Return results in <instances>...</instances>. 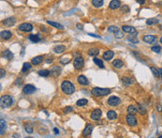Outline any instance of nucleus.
I'll use <instances>...</instances> for the list:
<instances>
[{"label": "nucleus", "mask_w": 162, "mask_h": 138, "mask_svg": "<svg viewBox=\"0 0 162 138\" xmlns=\"http://www.w3.org/2000/svg\"><path fill=\"white\" fill-rule=\"evenodd\" d=\"M61 89H62V91L65 93V94H67V95H71V94H73L74 91H75V86L74 85L69 81H67V80H65V81L62 82V84H61Z\"/></svg>", "instance_id": "obj_1"}, {"label": "nucleus", "mask_w": 162, "mask_h": 138, "mask_svg": "<svg viewBox=\"0 0 162 138\" xmlns=\"http://www.w3.org/2000/svg\"><path fill=\"white\" fill-rule=\"evenodd\" d=\"M110 92H111V89L109 88H100V87H94L92 89L91 93L96 97H100V96H106L108 95Z\"/></svg>", "instance_id": "obj_2"}, {"label": "nucleus", "mask_w": 162, "mask_h": 138, "mask_svg": "<svg viewBox=\"0 0 162 138\" xmlns=\"http://www.w3.org/2000/svg\"><path fill=\"white\" fill-rule=\"evenodd\" d=\"M13 104V100L11 96L5 95L1 97V106L3 108H9Z\"/></svg>", "instance_id": "obj_3"}, {"label": "nucleus", "mask_w": 162, "mask_h": 138, "mask_svg": "<svg viewBox=\"0 0 162 138\" xmlns=\"http://www.w3.org/2000/svg\"><path fill=\"white\" fill-rule=\"evenodd\" d=\"M73 66L76 70H81V69H83L84 66H85V59L81 56L75 57V59L73 61Z\"/></svg>", "instance_id": "obj_4"}, {"label": "nucleus", "mask_w": 162, "mask_h": 138, "mask_svg": "<svg viewBox=\"0 0 162 138\" xmlns=\"http://www.w3.org/2000/svg\"><path fill=\"white\" fill-rule=\"evenodd\" d=\"M120 103H121V100L116 97V96H113V97H110L109 100H108V104H109L110 106H117V105H119Z\"/></svg>", "instance_id": "obj_5"}, {"label": "nucleus", "mask_w": 162, "mask_h": 138, "mask_svg": "<svg viewBox=\"0 0 162 138\" xmlns=\"http://www.w3.org/2000/svg\"><path fill=\"white\" fill-rule=\"evenodd\" d=\"M126 120L129 126H136L137 125V118L133 114H128L126 117Z\"/></svg>", "instance_id": "obj_6"}, {"label": "nucleus", "mask_w": 162, "mask_h": 138, "mask_svg": "<svg viewBox=\"0 0 162 138\" xmlns=\"http://www.w3.org/2000/svg\"><path fill=\"white\" fill-rule=\"evenodd\" d=\"M18 29L23 32H30L33 29V25L31 24H28V23H24V24L19 25Z\"/></svg>", "instance_id": "obj_7"}, {"label": "nucleus", "mask_w": 162, "mask_h": 138, "mask_svg": "<svg viewBox=\"0 0 162 138\" xmlns=\"http://www.w3.org/2000/svg\"><path fill=\"white\" fill-rule=\"evenodd\" d=\"M101 116H102V112H101V110H100V109H95L91 113V116H90V117H91V119H93V120L98 121L99 118L101 117Z\"/></svg>", "instance_id": "obj_8"}, {"label": "nucleus", "mask_w": 162, "mask_h": 138, "mask_svg": "<svg viewBox=\"0 0 162 138\" xmlns=\"http://www.w3.org/2000/svg\"><path fill=\"white\" fill-rule=\"evenodd\" d=\"M35 91H36V87L32 85H25L24 88H23V92H24L25 94H26V95L33 94Z\"/></svg>", "instance_id": "obj_9"}, {"label": "nucleus", "mask_w": 162, "mask_h": 138, "mask_svg": "<svg viewBox=\"0 0 162 138\" xmlns=\"http://www.w3.org/2000/svg\"><path fill=\"white\" fill-rule=\"evenodd\" d=\"M2 23H3V25H5V26L10 27V26H12V25H15V23H16V19H15L14 17H10V18L5 19Z\"/></svg>", "instance_id": "obj_10"}, {"label": "nucleus", "mask_w": 162, "mask_h": 138, "mask_svg": "<svg viewBox=\"0 0 162 138\" xmlns=\"http://www.w3.org/2000/svg\"><path fill=\"white\" fill-rule=\"evenodd\" d=\"M122 30L126 33H129L131 35H136L137 32H136V29L134 28L133 26H130V25H123L122 26Z\"/></svg>", "instance_id": "obj_11"}, {"label": "nucleus", "mask_w": 162, "mask_h": 138, "mask_svg": "<svg viewBox=\"0 0 162 138\" xmlns=\"http://www.w3.org/2000/svg\"><path fill=\"white\" fill-rule=\"evenodd\" d=\"M156 40V37L154 35H145L143 36V41L146 43H149V44H152L154 43Z\"/></svg>", "instance_id": "obj_12"}, {"label": "nucleus", "mask_w": 162, "mask_h": 138, "mask_svg": "<svg viewBox=\"0 0 162 138\" xmlns=\"http://www.w3.org/2000/svg\"><path fill=\"white\" fill-rule=\"evenodd\" d=\"M92 131H93V125L92 124H87L85 126V130L83 131V135L84 136H89L92 133Z\"/></svg>", "instance_id": "obj_13"}, {"label": "nucleus", "mask_w": 162, "mask_h": 138, "mask_svg": "<svg viewBox=\"0 0 162 138\" xmlns=\"http://www.w3.org/2000/svg\"><path fill=\"white\" fill-rule=\"evenodd\" d=\"M109 7L111 10H116V9L121 7V2H120L119 0H112L109 5Z\"/></svg>", "instance_id": "obj_14"}, {"label": "nucleus", "mask_w": 162, "mask_h": 138, "mask_svg": "<svg viewBox=\"0 0 162 138\" xmlns=\"http://www.w3.org/2000/svg\"><path fill=\"white\" fill-rule=\"evenodd\" d=\"M113 56H114V53H113V51L112 50H108V51H106L105 53L103 54V59L109 61L113 58Z\"/></svg>", "instance_id": "obj_15"}, {"label": "nucleus", "mask_w": 162, "mask_h": 138, "mask_svg": "<svg viewBox=\"0 0 162 138\" xmlns=\"http://www.w3.org/2000/svg\"><path fill=\"white\" fill-rule=\"evenodd\" d=\"M0 36H1V39H9L12 37V33L11 31H9V30H4V31H1Z\"/></svg>", "instance_id": "obj_16"}, {"label": "nucleus", "mask_w": 162, "mask_h": 138, "mask_svg": "<svg viewBox=\"0 0 162 138\" xmlns=\"http://www.w3.org/2000/svg\"><path fill=\"white\" fill-rule=\"evenodd\" d=\"M78 82H79V84L82 85H89V82H88V79L84 76V75H80L79 77H78Z\"/></svg>", "instance_id": "obj_17"}, {"label": "nucleus", "mask_w": 162, "mask_h": 138, "mask_svg": "<svg viewBox=\"0 0 162 138\" xmlns=\"http://www.w3.org/2000/svg\"><path fill=\"white\" fill-rule=\"evenodd\" d=\"M61 73V68L59 66H53L51 70V74L53 76H58Z\"/></svg>", "instance_id": "obj_18"}, {"label": "nucleus", "mask_w": 162, "mask_h": 138, "mask_svg": "<svg viewBox=\"0 0 162 138\" xmlns=\"http://www.w3.org/2000/svg\"><path fill=\"white\" fill-rule=\"evenodd\" d=\"M107 117H108V118H109L110 120H114V119L117 118V114L115 111L110 110V111H108V113H107Z\"/></svg>", "instance_id": "obj_19"}, {"label": "nucleus", "mask_w": 162, "mask_h": 138, "mask_svg": "<svg viewBox=\"0 0 162 138\" xmlns=\"http://www.w3.org/2000/svg\"><path fill=\"white\" fill-rule=\"evenodd\" d=\"M66 50V47L64 45H56L53 47V52L55 54H62L65 52Z\"/></svg>", "instance_id": "obj_20"}, {"label": "nucleus", "mask_w": 162, "mask_h": 138, "mask_svg": "<svg viewBox=\"0 0 162 138\" xmlns=\"http://www.w3.org/2000/svg\"><path fill=\"white\" fill-rule=\"evenodd\" d=\"M43 61V57L42 56H38V57H35L34 58H32V64L33 65H39Z\"/></svg>", "instance_id": "obj_21"}, {"label": "nucleus", "mask_w": 162, "mask_h": 138, "mask_svg": "<svg viewBox=\"0 0 162 138\" xmlns=\"http://www.w3.org/2000/svg\"><path fill=\"white\" fill-rule=\"evenodd\" d=\"M2 56H3V57H5L6 59H8V60H11V59L13 58V54L11 53L10 50L4 51L3 54H2Z\"/></svg>", "instance_id": "obj_22"}, {"label": "nucleus", "mask_w": 162, "mask_h": 138, "mask_svg": "<svg viewBox=\"0 0 162 138\" xmlns=\"http://www.w3.org/2000/svg\"><path fill=\"white\" fill-rule=\"evenodd\" d=\"M47 23H48L50 25H52L53 27H56L57 29H60V30H63V29L65 28L64 25H62L61 24H59V23H55V22H53V21H47Z\"/></svg>", "instance_id": "obj_23"}, {"label": "nucleus", "mask_w": 162, "mask_h": 138, "mask_svg": "<svg viewBox=\"0 0 162 138\" xmlns=\"http://www.w3.org/2000/svg\"><path fill=\"white\" fill-rule=\"evenodd\" d=\"M113 66L115 69H121V68L124 66V63L122 60H120V59H115V60H113Z\"/></svg>", "instance_id": "obj_24"}, {"label": "nucleus", "mask_w": 162, "mask_h": 138, "mask_svg": "<svg viewBox=\"0 0 162 138\" xmlns=\"http://www.w3.org/2000/svg\"><path fill=\"white\" fill-rule=\"evenodd\" d=\"M38 74L41 77H47L51 74V71H48V70H40V71H38Z\"/></svg>", "instance_id": "obj_25"}, {"label": "nucleus", "mask_w": 162, "mask_h": 138, "mask_svg": "<svg viewBox=\"0 0 162 138\" xmlns=\"http://www.w3.org/2000/svg\"><path fill=\"white\" fill-rule=\"evenodd\" d=\"M88 54H89V56H91V57H97V56H98V55L99 54V50L97 49V48H91V49H89Z\"/></svg>", "instance_id": "obj_26"}, {"label": "nucleus", "mask_w": 162, "mask_h": 138, "mask_svg": "<svg viewBox=\"0 0 162 138\" xmlns=\"http://www.w3.org/2000/svg\"><path fill=\"white\" fill-rule=\"evenodd\" d=\"M122 82H123V84L125 85H133V80L130 79V78L128 77H123L122 78Z\"/></svg>", "instance_id": "obj_27"}, {"label": "nucleus", "mask_w": 162, "mask_h": 138, "mask_svg": "<svg viewBox=\"0 0 162 138\" xmlns=\"http://www.w3.org/2000/svg\"><path fill=\"white\" fill-rule=\"evenodd\" d=\"M93 61H94V63H95L96 65H98L99 68H101V69L104 68V64H103L101 59H99L98 57H94V58H93Z\"/></svg>", "instance_id": "obj_28"}, {"label": "nucleus", "mask_w": 162, "mask_h": 138, "mask_svg": "<svg viewBox=\"0 0 162 138\" xmlns=\"http://www.w3.org/2000/svg\"><path fill=\"white\" fill-rule=\"evenodd\" d=\"M158 24V20L155 19V18H150L146 20V25H156Z\"/></svg>", "instance_id": "obj_29"}, {"label": "nucleus", "mask_w": 162, "mask_h": 138, "mask_svg": "<svg viewBox=\"0 0 162 138\" xmlns=\"http://www.w3.org/2000/svg\"><path fill=\"white\" fill-rule=\"evenodd\" d=\"M93 6L96 8H100L103 6V0H92Z\"/></svg>", "instance_id": "obj_30"}, {"label": "nucleus", "mask_w": 162, "mask_h": 138, "mask_svg": "<svg viewBox=\"0 0 162 138\" xmlns=\"http://www.w3.org/2000/svg\"><path fill=\"white\" fill-rule=\"evenodd\" d=\"M87 103H88V101H87L86 99H81V100H79L77 103H76V104H77V106L82 107V106L86 105Z\"/></svg>", "instance_id": "obj_31"}, {"label": "nucleus", "mask_w": 162, "mask_h": 138, "mask_svg": "<svg viewBox=\"0 0 162 138\" xmlns=\"http://www.w3.org/2000/svg\"><path fill=\"white\" fill-rule=\"evenodd\" d=\"M31 68H32V66H31V64L30 63H28V62L24 63L23 68H22V71H23V72H26V71H28Z\"/></svg>", "instance_id": "obj_32"}, {"label": "nucleus", "mask_w": 162, "mask_h": 138, "mask_svg": "<svg viewBox=\"0 0 162 138\" xmlns=\"http://www.w3.org/2000/svg\"><path fill=\"white\" fill-rule=\"evenodd\" d=\"M29 39L31 40L32 42L37 43V42H39V40H40V38H39L38 35H30V36H29Z\"/></svg>", "instance_id": "obj_33"}, {"label": "nucleus", "mask_w": 162, "mask_h": 138, "mask_svg": "<svg viewBox=\"0 0 162 138\" xmlns=\"http://www.w3.org/2000/svg\"><path fill=\"white\" fill-rule=\"evenodd\" d=\"M138 112L141 115H145L146 114V108L142 104H138Z\"/></svg>", "instance_id": "obj_34"}, {"label": "nucleus", "mask_w": 162, "mask_h": 138, "mask_svg": "<svg viewBox=\"0 0 162 138\" xmlns=\"http://www.w3.org/2000/svg\"><path fill=\"white\" fill-rule=\"evenodd\" d=\"M138 112V109L134 105H129L127 107V113L128 114H136Z\"/></svg>", "instance_id": "obj_35"}, {"label": "nucleus", "mask_w": 162, "mask_h": 138, "mask_svg": "<svg viewBox=\"0 0 162 138\" xmlns=\"http://www.w3.org/2000/svg\"><path fill=\"white\" fill-rule=\"evenodd\" d=\"M127 40H128V41H131L132 43H139V41H140V40H139V39H137V38H136V35L128 36V37H127Z\"/></svg>", "instance_id": "obj_36"}, {"label": "nucleus", "mask_w": 162, "mask_h": 138, "mask_svg": "<svg viewBox=\"0 0 162 138\" xmlns=\"http://www.w3.org/2000/svg\"><path fill=\"white\" fill-rule=\"evenodd\" d=\"M108 31H109L110 33H113V34H115L116 32L119 31V29H118V27L115 26V25H111V26H109V28H108Z\"/></svg>", "instance_id": "obj_37"}, {"label": "nucleus", "mask_w": 162, "mask_h": 138, "mask_svg": "<svg viewBox=\"0 0 162 138\" xmlns=\"http://www.w3.org/2000/svg\"><path fill=\"white\" fill-rule=\"evenodd\" d=\"M6 126H7L6 122H5L3 119H1V131H0L1 135H3L4 132H5V131H6Z\"/></svg>", "instance_id": "obj_38"}, {"label": "nucleus", "mask_w": 162, "mask_h": 138, "mask_svg": "<svg viewBox=\"0 0 162 138\" xmlns=\"http://www.w3.org/2000/svg\"><path fill=\"white\" fill-rule=\"evenodd\" d=\"M151 50L153 52H155V53H160V51H161V47L159 45H155L153 46L151 48Z\"/></svg>", "instance_id": "obj_39"}, {"label": "nucleus", "mask_w": 162, "mask_h": 138, "mask_svg": "<svg viewBox=\"0 0 162 138\" xmlns=\"http://www.w3.org/2000/svg\"><path fill=\"white\" fill-rule=\"evenodd\" d=\"M151 71H152V72L154 73V75H155V77L157 78V77H159V75H160V73H159V70L157 71L155 68H154V67H151Z\"/></svg>", "instance_id": "obj_40"}, {"label": "nucleus", "mask_w": 162, "mask_h": 138, "mask_svg": "<svg viewBox=\"0 0 162 138\" xmlns=\"http://www.w3.org/2000/svg\"><path fill=\"white\" fill-rule=\"evenodd\" d=\"M72 111H73V108L71 106H66L65 107V109H64L65 114H68V113H70V112H72Z\"/></svg>", "instance_id": "obj_41"}, {"label": "nucleus", "mask_w": 162, "mask_h": 138, "mask_svg": "<svg viewBox=\"0 0 162 138\" xmlns=\"http://www.w3.org/2000/svg\"><path fill=\"white\" fill-rule=\"evenodd\" d=\"M25 131H27L28 133H32V132H33V128H32L30 125H25Z\"/></svg>", "instance_id": "obj_42"}, {"label": "nucleus", "mask_w": 162, "mask_h": 138, "mask_svg": "<svg viewBox=\"0 0 162 138\" xmlns=\"http://www.w3.org/2000/svg\"><path fill=\"white\" fill-rule=\"evenodd\" d=\"M114 35H115V38H117V39H122V38L124 37L123 33H122V32H120V31L116 32Z\"/></svg>", "instance_id": "obj_43"}, {"label": "nucleus", "mask_w": 162, "mask_h": 138, "mask_svg": "<svg viewBox=\"0 0 162 138\" xmlns=\"http://www.w3.org/2000/svg\"><path fill=\"white\" fill-rule=\"evenodd\" d=\"M0 71H1V75H0V77L3 78L4 76H5V73H6V71H4L3 69H1V70H0Z\"/></svg>", "instance_id": "obj_44"}, {"label": "nucleus", "mask_w": 162, "mask_h": 138, "mask_svg": "<svg viewBox=\"0 0 162 138\" xmlns=\"http://www.w3.org/2000/svg\"><path fill=\"white\" fill-rule=\"evenodd\" d=\"M21 84H22V79L21 78H19V79H17L16 82H15V85H21Z\"/></svg>", "instance_id": "obj_45"}, {"label": "nucleus", "mask_w": 162, "mask_h": 138, "mask_svg": "<svg viewBox=\"0 0 162 138\" xmlns=\"http://www.w3.org/2000/svg\"><path fill=\"white\" fill-rule=\"evenodd\" d=\"M76 26H77V28H80L81 30H83V29H84V25H81V24H77V25H76Z\"/></svg>", "instance_id": "obj_46"}, {"label": "nucleus", "mask_w": 162, "mask_h": 138, "mask_svg": "<svg viewBox=\"0 0 162 138\" xmlns=\"http://www.w3.org/2000/svg\"><path fill=\"white\" fill-rule=\"evenodd\" d=\"M122 11H123V12H125V11L127 12V11H128V8H127V6H125V7L122 9Z\"/></svg>", "instance_id": "obj_47"}, {"label": "nucleus", "mask_w": 162, "mask_h": 138, "mask_svg": "<svg viewBox=\"0 0 162 138\" xmlns=\"http://www.w3.org/2000/svg\"><path fill=\"white\" fill-rule=\"evenodd\" d=\"M137 2L140 4V5H143V4L145 3V0H137Z\"/></svg>", "instance_id": "obj_48"}, {"label": "nucleus", "mask_w": 162, "mask_h": 138, "mask_svg": "<svg viewBox=\"0 0 162 138\" xmlns=\"http://www.w3.org/2000/svg\"><path fill=\"white\" fill-rule=\"evenodd\" d=\"M157 111L158 112H162V106H160V104H157Z\"/></svg>", "instance_id": "obj_49"}, {"label": "nucleus", "mask_w": 162, "mask_h": 138, "mask_svg": "<svg viewBox=\"0 0 162 138\" xmlns=\"http://www.w3.org/2000/svg\"><path fill=\"white\" fill-rule=\"evenodd\" d=\"M46 62H47V63H48V64L52 63V62H53V58H48V59L46 60Z\"/></svg>", "instance_id": "obj_50"}, {"label": "nucleus", "mask_w": 162, "mask_h": 138, "mask_svg": "<svg viewBox=\"0 0 162 138\" xmlns=\"http://www.w3.org/2000/svg\"><path fill=\"white\" fill-rule=\"evenodd\" d=\"M88 35H90V36H92V37H95V38H100L99 36H98V35H96V34H91V33H89Z\"/></svg>", "instance_id": "obj_51"}, {"label": "nucleus", "mask_w": 162, "mask_h": 138, "mask_svg": "<svg viewBox=\"0 0 162 138\" xmlns=\"http://www.w3.org/2000/svg\"><path fill=\"white\" fill-rule=\"evenodd\" d=\"M53 131H54L56 134H58V133H59V130H58V129H56V128H54V129H53Z\"/></svg>", "instance_id": "obj_52"}, {"label": "nucleus", "mask_w": 162, "mask_h": 138, "mask_svg": "<svg viewBox=\"0 0 162 138\" xmlns=\"http://www.w3.org/2000/svg\"><path fill=\"white\" fill-rule=\"evenodd\" d=\"M159 73H160V76H161V79H162V69H159Z\"/></svg>", "instance_id": "obj_53"}, {"label": "nucleus", "mask_w": 162, "mask_h": 138, "mask_svg": "<svg viewBox=\"0 0 162 138\" xmlns=\"http://www.w3.org/2000/svg\"><path fill=\"white\" fill-rule=\"evenodd\" d=\"M13 137H19V135H17V134H14V135H13Z\"/></svg>", "instance_id": "obj_54"}, {"label": "nucleus", "mask_w": 162, "mask_h": 138, "mask_svg": "<svg viewBox=\"0 0 162 138\" xmlns=\"http://www.w3.org/2000/svg\"><path fill=\"white\" fill-rule=\"evenodd\" d=\"M160 42L162 43V37H161V38H160Z\"/></svg>", "instance_id": "obj_55"}]
</instances>
